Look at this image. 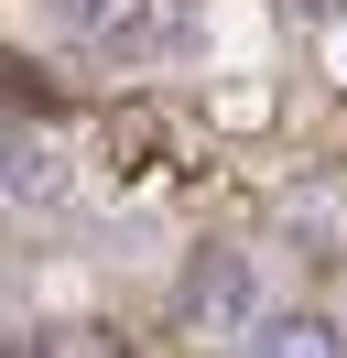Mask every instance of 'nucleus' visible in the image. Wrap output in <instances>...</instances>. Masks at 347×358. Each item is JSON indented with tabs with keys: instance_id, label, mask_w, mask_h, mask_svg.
<instances>
[{
	"instance_id": "nucleus-4",
	"label": "nucleus",
	"mask_w": 347,
	"mask_h": 358,
	"mask_svg": "<svg viewBox=\"0 0 347 358\" xmlns=\"http://www.w3.org/2000/svg\"><path fill=\"white\" fill-rule=\"evenodd\" d=\"M141 11V0H43V22L76 33V44H120V22Z\"/></svg>"
},
{
	"instance_id": "nucleus-1",
	"label": "nucleus",
	"mask_w": 347,
	"mask_h": 358,
	"mask_svg": "<svg viewBox=\"0 0 347 358\" xmlns=\"http://www.w3.org/2000/svg\"><path fill=\"white\" fill-rule=\"evenodd\" d=\"M174 326L185 336H250L260 326V261L250 250H195L174 282Z\"/></svg>"
},
{
	"instance_id": "nucleus-2",
	"label": "nucleus",
	"mask_w": 347,
	"mask_h": 358,
	"mask_svg": "<svg viewBox=\"0 0 347 358\" xmlns=\"http://www.w3.org/2000/svg\"><path fill=\"white\" fill-rule=\"evenodd\" d=\"M65 196H76V152H65V141H43V131L0 141V206H33V217H55Z\"/></svg>"
},
{
	"instance_id": "nucleus-3",
	"label": "nucleus",
	"mask_w": 347,
	"mask_h": 358,
	"mask_svg": "<svg viewBox=\"0 0 347 358\" xmlns=\"http://www.w3.org/2000/svg\"><path fill=\"white\" fill-rule=\"evenodd\" d=\"M250 358H347V326L337 315H271V326H250Z\"/></svg>"
},
{
	"instance_id": "nucleus-5",
	"label": "nucleus",
	"mask_w": 347,
	"mask_h": 358,
	"mask_svg": "<svg viewBox=\"0 0 347 358\" xmlns=\"http://www.w3.org/2000/svg\"><path fill=\"white\" fill-rule=\"evenodd\" d=\"M293 11H304V22H325V11H337V0H293Z\"/></svg>"
}]
</instances>
